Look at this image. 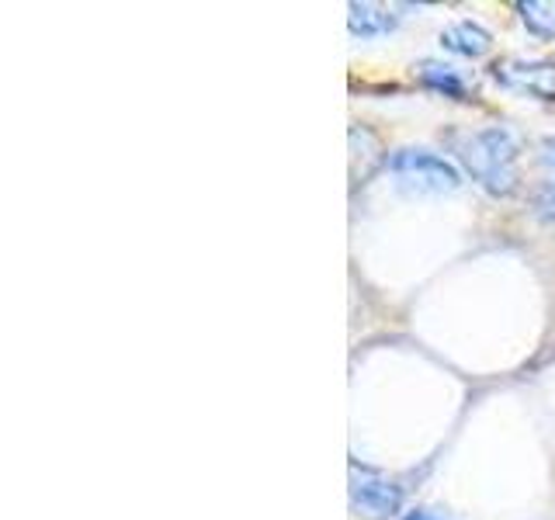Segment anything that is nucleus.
<instances>
[{
	"label": "nucleus",
	"instance_id": "1",
	"mask_svg": "<svg viewBox=\"0 0 555 520\" xmlns=\"http://www.w3.org/2000/svg\"><path fill=\"white\" fill-rule=\"evenodd\" d=\"M455 153L465 167V173L473 178L482 191L490 195H511L517 187V139L511 129H479L468 132L455 143Z\"/></svg>",
	"mask_w": 555,
	"mask_h": 520
},
{
	"label": "nucleus",
	"instance_id": "2",
	"mask_svg": "<svg viewBox=\"0 0 555 520\" xmlns=\"http://www.w3.org/2000/svg\"><path fill=\"white\" fill-rule=\"evenodd\" d=\"M389 170H392L396 184L410 191V195H451V191L462 187L459 167L448 164L438 153L421 150V146L396 150L389 156Z\"/></svg>",
	"mask_w": 555,
	"mask_h": 520
},
{
	"label": "nucleus",
	"instance_id": "3",
	"mask_svg": "<svg viewBox=\"0 0 555 520\" xmlns=\"http://www.w3.org/2000/svg\"><path fill=\"white\" fill-rule=\"evenodd\" d=\"M351 503H354V510H361L364 517L386 520V517H396L399 507H403V490L392 485L389 479L361 472V479L354 476V485H351Z\"/></svg>",
	"mask_w": 555,
	"mask_h": 520
},
{
	"label": "nucleus",
	"instance_id": "4",
	"mask_svg": "<svg viewBox=\"0 0 555 520\" xmlns=\"http://www.w3.org/2000/svg\"><path fill=\"white\" fill-rule=\"evenodd\" d=\"M496 80L534 98H555V66L552 63H507L496 69Z\"/></svg>",
	"mask_w": 555,
	"mask_h": 520
},
{
	"label": "nucleus",
	"instance_id": "5",
	"mask_svg": "<svg viewBox=\"0 0 555 520\" xmlns=\"http://www.w3.org/2000/svg\"><path fill=\"white\" fill-rule=\"evenodd\" d=\"M441 46L451 49V52H459V56L479 60V56L490 52L493 39H490V31H486L482 25H476V22H455V25H448L441 31Z\"/></svg>",
	"mask_w": 555,
	"mask_h": 520
},
{
	"label": "nucleus",
	"instance_id": "6",
	"mask_svg": "<svg viewBox=\"0 0 555 520\" xmlns=\"http://www.w3.org/2000/svg\"><path fill=\"white\" fill-rule=\"evenodd\" d=\"M534 208L542 219H555V135L542 139L538 146V195Z\"/></svg>",
	"mask_w": 555,
	"mask_h": 520
},
{
	"label": "nucleus",
	"instance_id": "7",
	"mask_svg": "<svg viewBox=\"0 0 555 520\" xmlns=\"http://www.w3.org/2000/svg\"><path fill=\"white\" fill-rule=\"evenodd\" d=\"M347 22H351V31L361 35V39H375V35H386L396 28V14L375 4H351V17Z\"/></svg>",
	"mask_w": 555,
	"mask_h": 520
},
{
	"label": "nucleus",
	"instance_id": "8",
	"mask_svg": "<svg viewBox=\"0 0 555 520\" xmlns=\"http://www.w3.org/2000/svg\"><path fill=\"white\" fill-rule=\"evenodd\" d=\"M421 80L427 83V87H434V91H441V94H448V98H462L465 94V83H462V77L455 74L451 66H444V63H434V60H427V63H421Z\"/></svg>",
	"mask_w": 555,
	"mask_h": 520
},
{
	"label": "nucleus",
	"instance_id": "9",
	"mask_svg": "<svg viewBox=\"0 0 555 520\" xmlns=\"http://www.w3.org/2000/svg\"><path fill=\"white\" fill-rule=\"evenodd\" d=\"M520 11H525V22L534 31L555 35V4H538V0H531V4H520Z\"/></svg>",
	"mask_w": 555,
	"mask_h": 520
},
{
	"label": "nucleus",
	"instance_id": "10",
	"mask_svg": "<svg viewBox=\"0 0 555 520\" xmlns=\"http://www.w3.org/2000/svg\"><path fill=\"white\" fill-rule=\"evenodd\" d=\"M403 520H444V517H438V514H430V510H410Z\"/></svg>",
	"mask_w": 555,
	"mask_h": 520
}]
</instances>
